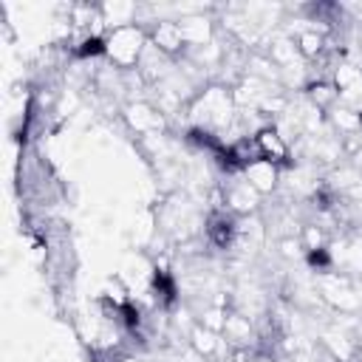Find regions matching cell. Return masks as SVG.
<instances>
[{
    "label": "cell",
    "instance_id": "3",
    "mask_svg": "<svg viewBox=\"0 0 362 362\" xmlns=\"http://www.w3.org/2000/svg\"><path fill=\"white\" fill-rule=\"evenodd\" d=\"M153 288H156V300H158V305L170 308V305L175 303V280H173L164 269H156V274H153Z\"/></svg>",
    "mask_w": 362,
    "mask_h": 362
},
{
    "label": "cell",
    "instance_id": "2",
    "mask_svg": "<svg viewBox=\"0 0 362 362\" xmlns=\"http://www.w3.org/2000/svg\"><path fill=\"white\" fill-rule=\"evenodd\" d=\"M235 232H238V226H235V218H232V215L218 212V215H212V218H209L206 235H209V240H212L218 249H226V246L232 243Z\"/></svg>",
    "mask_w": 362,
    "mask_h": 362
},
{
    "label": "cell",
    "instance_id": "4",
    "mask_svg": "<svg viewBox=\"0 0 362 362\" xmlns=\"http://www.w3.org/2000/svg\"><path fill=\"white\" fill-rule=\"evenodd\" d=\"M181 40H184V34H181V28L173 25V23H164V25H158V31H156V42H158L164 51H175V48L181 45Z\"/></svg>",
    "mask_w": 362,
    "mask_h": 362
},
{
    "label": "cell",
    "instance_id": "5",
    "mask_svg": "<svg viewBox=\"0 0 362 362\" xmlns=\"http://www.w3.org/2000/svg\"><path fill=\"white\" fill-rule=\"evenodd\" d=\"M105 51H107V45H105L102 37H88L82 42V48L76 51V57H96V54H105Z\"/></svg>",
    "mask_w": 362,
    "mask_h": 362
},
{
    "label": "cell",
    "instance_id": "6",
    "mask_svg": "<svg viewBox=\"0 0 362 362\" xmlns=\"http://www.w3.org/2000/svg\"><path fill=\"white\" fill-rule=\"evenodd\" d=\"M308 263H311L314 269H322V272H325V269L331 266V255H328L325 249H311V252H308Z\"/></svg>",
    "mask_w": 362,
    "mask_h": 362
},
{
    "label": "cell",
    "instance_id": "1",
    "mask_svg": "<svg viewBox=\"0 0 362 362\" xmlns=\"http://www.w3.org/2000/svg\"><path fill=\"white\" fill-rule=\"evenodd\" d=\"M139 42H141V37H139V31H136V28H119V31L110 37L107 51L113 54V59H116V62L127 65V62H133V59H136V54H139Z\"/></svg>",
    "mask_w": 362,
    "mask_h": 362
}]
</instances>
